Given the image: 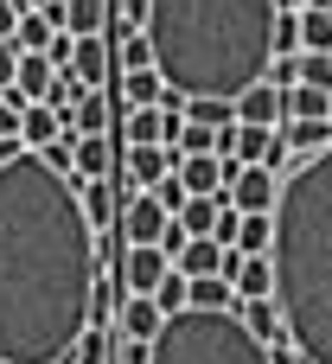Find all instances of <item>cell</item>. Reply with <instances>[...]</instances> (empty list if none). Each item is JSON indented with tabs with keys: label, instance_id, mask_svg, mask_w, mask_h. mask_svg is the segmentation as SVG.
I'll use <instances>...</instances> for the list:
<instances>
[{
	"label": "cell",
	"instance_id": "e0dca14e",
	"mask_svg": "<svg viewBox=\"0 0 332 364\" xmlns=\"http://www.w3.org/2000/svg\"><path fill=\"white\" fill-rule=\"evenodd\" d=\"M58 141H64V115H58L51 102L26 109V147H32V154H51Z\"/></svg>",
	"mask_w": 332,
	"mask_h": 364
},
{
	"label": "cell",
	"instance_id": "5bb4252c",
	"mask_svg": "<svg viewBox=\"0 0 332 364\" xmlns=\"http://www.w3.org/2000/svg\"><path fill=\"white\" fill-rule=\"evenodd\" d=\"M109 38H115V77L160 70V58H154V38H147V32H109Z\"/></svg>",
	"mask_w": 332,
	"mask_h": 364
},
{
	"label": "cell",
	"instance_id": "4316f807",
	"mask_svg": "<svg viewBox=\"0 0 332 364\" xmlns=\"http://www.w3.org/2000/svg\"><path fill=\"white\" fill-rule=\"evenodd\" d=\"M19 58H26V51H19L13 38H0V96H6V90L19 83Z\"/></svg>",
	"mask_w": 332,
	"mask_h": 364
},
{
	"label": "cell",
	"instance_id": "4fadbf2b",
	"mask_svg": "<svg viewBox=\"0 0 332 364\" xmlns=\"http://www.w3.org/2000/svg\"><path fill=\"white\" fill-rule=\"evenodd\" d=\"M282 141H288L294 166L301 160H320V154H332V122H282Z\"/></svg>",
	"mask_w": 332,
	"mask_h": 364
},
{
	"label": "cell",
	"instance_id": "ac0fdd59",
	"mask_svg": "<svg viewBox=\"0 0 332 364\" xmlns=\"http://www.w3.org/2000/svg\"><path fill=\"white\" fill-rule=\"evenodd\" d=\"M186 122H192V128H211V134H224V128H237V102L192 96V102H186Z\"/></svg>",
	"mask_w": 332,
	"mask_h": 364
},
{
	"label": "cell",
	"instance_id": "cb8c5ba5",
	"mask_svg": "<svg viewBox=\"0 0 332 364\" xmlns=\"http://www.w3.org/2000/svg\"><path fill=\"white\" fill-rule=\"evenodd\" d=\"M154 301H160V314L173 320V314H186V307H192V282H186V275L173 269V275L160 282V294H154Z\"/></svg>",
	"mask_w": 332,
	"mask_h": 364
},
{
	"label": "cell",
	"instance_id": "7c38bea8",
	"mask_svg": "<svg viewBox=\"0 0 332 364\" xmlns=\"http://www.w3.org/2000/svg\"><path fill=\"white\" fill-rule=\"evenodd\" d=\"M115 333H122V339H141V346H154V339L166 333V314H160V301H154V294H134V301L122 307Z\"/></svg>",
	"mask_w": 332,
	"mask_h": 364
},
{
	"label": "cell",
	"instance_id": "9c48e42d",
	"mask_svg": "<svg viewBox=\"0 0 332 364\" xmlns=\"http://www.w3.org/2000/svg\"><path fill=\"white\" fill-rule=\"evenodd\" d=\"M237 122H243V128H282V122H288V90H275V83L262 77V83L237 102Z\"/></svg>",
	"mask_w": 332,
	"mask_h": 364
},
{
	"label": "cell",
	"instance_id": "9a60e30c",
	"mask_svg": "<svg viewBox=\"0 0 332 364\" xmlns=\"http://www.w3.org/2000/svg\"><path fill=\"white\" fill-rule=\"evenodd\" d=\"M237 314H243V326H250L269 352H275V346H288V320H282V307H275V301H243Z\"/></svg>",
	"mask_w": 332,
	"mask_h": 364
},
{
	"label": "cell",
	"instance_id": "4dcf8cb0",
	"mask_svg": "<svg viewBox=\"0 0 332 364\" xmlns=\"http://www.w3.org/2000/svg\"><path fill=\"white\" fill-rule=\"evenodd\" d=\"M19 154H26V141H0V166H13Z\"/></svg>",
	"mask_w": 332,
	"mask_h": 364
},
{
	"label": "cell",
	"instance_id": "5b68a950",
	"mask_svg": "<svg viewBox=\"0 0 332 364\" xmlns=\"http://www.w3.org/2000/svg\"><path fill=\"white\" fill-rule=\"evenodd\" d=\"M166 230H173V211H166L154 192H141V198L122 205V237H128V250H147V243H160Z\"/></svg>",
	"mask_w": 332,
	"mask_h": 364
},
{
	"label": "cell",
	"instance_id": "83f0119b",
	"mask_svg": "<svg viewBox=\"0 0 332 364\" xmlns=\"http://www.w3.org/2000/svg\"><path fill=\"white\" fill-rule=\"evenodd\" d=\"M19 26H26V6L19 0H0V38H19Z\"/></svg>",
	"mask_w": 332,
	"mask_h": 364
},
{
	"label": "cell",
	"instance_id": "7a4b0ae2",
	"mask_svg": "<svg viewBox=\"0 0 332 364\" xmlns=\"http://www.w3.org/2000/svg\"><path fill=\"white\" fill-rule=\"evenodd\" d=\"M275 0H154L160 77L186 96L243 102L275 64Z\"/></svg>",
	"mask_w": 332,
	"mask_h": 364
},
{
	"label": "cell",
	"instance_id": "3957f363",
	"mask_svg": "<svg viewBox=\"0 0 332 364\" xmlns=\"http://www.w3.org/2000/svg\"><path fill=\"white\" fill-rule=\"evenodd\" d=\"M275 307L307 364H332V154L282 173Z\"/></svg>",
	"mask_w": 332,
	"mask_h": 364
},
{
	"label": "cell",
	"instance_id": "d6a6232c",
	"mask_svg": "<svg viewBox=\"0 0 332 364\" xmlns=\"http://www.w3.org/2000/svg\"><path fill=\"white\" fill-rule=\"evenodd\" d=\"M19 6H26V13H45V6H51V0H19Z\"/></svg>",
	"mask_w": 332,
	"mask_h": 364
},
{
	"label": "cell",
	"instance_id": "1f68e13d",
	"mask_svg": "<svg viewBox=\"0 0 332 364\" xmlns=\"http://www.w3.org/2000/svg\"><path fill=\"white\" fill-rule=\"evenodd\" d=\"M275 6H282V13H301V6H307V0H275Z\"/></svg>",
	"mask_w": 332,
	"mask_h": 364
},
{
	"label": "cell",
	"instance_id": "d6986e66",
	"mask_svg": "<svg viewBox=\"0 0 332 364\" xmlns=\"http://www.w3.org/2000/svg\"><path fill=\"white\" fill-rule=\"evenodd\" d=\"M237 256H243V262L275 256V218H243V230H237Z\"/></svg>",
	"mask_w": 332,
	"mask_h": 364
},
{
	"label": "cell",
	"instance_id": "44dd1931",
	"mask_svg": "<svg viewBox=\"0 0 332 364\" xmlns=\"http://www.w3.org/2000/svg\"><path fill=\"white\" fill-rule=\"evenodd\" d=\"M326 109H332V90H307V83L288 90V122H326Z\"/></svg>",
	"mask_w": 332,
	"mask_h": 364
},
{
	"label": "cell",
	"instance_id": "836d02e7",
	"mask_svg": "<svg viewBox=\"0 0 332 364\" xmlns=\"http://www.w3.org/2000/svg\"><path fill=\"white\" fill-rule=\"evenodd\" d=\"M326 122H332V109H326Z\"/></svg>",
	"mask_w": 332,
	"mask_h": 364
},
{
	"label": "cell",
	"instance_id": "484cf974",
	"mask_svg": "<svg viewBox=\"0 0 332 364\" xmlns=\"http://www.w3.org/2000/svg\"><path fill=\"white\" fill-rule=\"evenodd\" d=\"M301 83H307V90H332V58L301 51Z\"/></svg>",
	"mask_w": 332,
	"mask_h": 364
},
{
	"label": "cell",
	"instance_id": "ba28073f",
	"mask_svg": "<svg viewBox=\"0 0 332 364\" xmlns=\"http://www.w3.org/2000/svg\"><path fill=\"white\" fill-rule=\"evenodd\" d=\"M173 275V256L160 250V243H147V250H128L122 256V282H128V294H160V282Z\"/></svg>",
	"mask_w": 332,
	"mask_h": 364
},
{
	"label": "cell",
	"instance_id": "d4e9b609",
	"mask_svg": "<svg viewBox=\"0 0 332 364\" xmlns=\"http://www.w3.org/2000/svg\"><path fill=\"white\" fill-rule=\"evenodd\" d=\"M307 38H301V13H282L275 19V58H301Z\"/></svg>",
	"mask_w": 332,
	"mask_h": 364
},
{
	"label": "cell",
	"instance_id": "ffe728a7",
	"mask_svg": "<svg viewBox=\"0 0 332 364\" xmlns=\"http://www.w3.org/2000/svg\"><path fill=\"white\" fill-rule=\"evenodd\" d=\"M115 346H122V333H109V326H90V333L77 339L70 364H115Z\"/></svg>",
	"mask_w": 332,
	"mask_h": 364
},
{
	"label": "cell",
	"instance_id": "603a6c76",
	"mask_svg": "<svg viewBox=\"0 0 332 364\" xmlns=\"http://www.w3.org/2000/svg\"><path fill=\"white\" fill-rule=\"evenodd\" d=\"M218 211H224V198H192V205L179 211L186 237H211V230H218Z\"/></svg>",
	"mask_w": 332,
	"mask_h": 364
},
{
	"label": "cell",
	"instance_id": "8fae6325",
	"mask_svg": "<svg viewBox=\"0 0 332 364\" xmlns=\"http://www.w3.org/2000/svg\"><path fill=\"white\" fill-rule=\"evenodd\" d=\"M173 269H179L186 282H218V275L230 269V250H224V243H211V237H192V243H186V256H179Z\"/></svg>",
	"mask_w": 332,
	"mask_h": 364
},
{
	"label": "cell",
	"instance_id": "52a82bcc",
	"mask_svg": "<svg viewBox=\"0 0 332 364\" xmlns=\"http://www.w3.org/2000/svg\"><path fill=\"white\" fill-rule=\"evenodd\" d=\"M70 77L83 83V90H109L115 83V38H77V64H70Z\"/></svg>",
	"mask_w": 332,
	"mask_h": 364
},
{
	"label": "cell",
	"instance_id": "2e32d148",
	"mask_svg": "<svg viewBox=\"0 0 332 364\" xmlns=\"http://www.w3.org/2000/svg\"><path fill=\"white\" fill-rule=\"evenodd\" d=\"M115 96H122L128 109H160V96H166V77H160V70H134V77H115Z\"/></svg>",
	"mask_w": 332,
	"mask_h": 364
},
{
	"label": "cell",
	"instance_id": "f546056e",
	"mask_svg": "<svg viewBox=\"0 0 332 364\" xmlns=\"http://www.w3.org/2000/svg\"><path fill=\"white\" fill-rule=\"evenodd\" d=\"M269 358H275V364H307V358H301V352H294V339H288V346H275Z\"/></svg>",
	"mask_w": 332,
	"mask_h": 364
},
{
	"label": "cell",
	"instance_id": "6da1fadb",
	"mask_svg": "<svg viewBox=\"0 0 332 364\" xmlns=\"http://www.w3.org/2000/svg\"><path fill=\"white\" fill-rule=\"evenodd\" d=\"M102 230L45 154L0 166V364H64L90 333Z\"/></svg>",
	"mask_w": 332,
	"mask_h": 364
},
{
	"label": "cell",
	"instance_id": "f1b7e54d",
	"mask_svg": "<svg viewBox=\"0 0 332 364\" xmlns=\"http://www.w3.org/2000/svg\"><path fill=\"white\" fill-rule=\"evenodd\" d=\"M115 364H154V346H141V339H122V346H115Z\"/></svg>",
	"mask_w": 332,
	"mask_h": 364
},
{
	"label": "cell",
	"instance_id": "30bf717a",
	"mask_svg": "<svg viewBox=\"0 0 332 364\" xmlns=\"http://www.w3.org/2000/svg\"><path fill=\"white\" fill-rule=\"evenodd\" d=\"M224 282H230L243 301H275V256H256V262H243V256L230 250V269H224Z\"/></svg>",
	"mask_w": 332,
	"mask_h": 364
},
{
	"label": "cell",
	"instance_id": "277c9868",
	"mask_svg": "<svg viewBox=\"0 0 332 364\" xmlns=\"http://www.w3.org/2000/svg\"><path fill=\"white\" fill-rule=\"evenodd\" d=\"M154 364H275L269 346L243 326V314H173L154 339Z\"/></svg>",
	"mask_w": 332,
	"mask_h": 364
},
{
	"label": "cell",
	"instance_id": "8992f818",
	"mask_svg": "<svg viewBox=\"0 0 332 364\" xmlns=\"http://www.w3.org/2000/svg\"><path fill=\"white\" fill-rule=\"evenodd\" d=\"M122 173H128L134 192H154V186H166V179L179 173V154H173V147H128V154H122Z\"/></svg>",
	"mask_w": 332,
	"mask_h": 364
},
{
	"label": "cell",
	"instance_id": "7402d4cb",
	"mask_svg": "<svg viewBox=\"0 0 332 364\" xmlns=\"http://www.w3.org/2000/svg\"><path fill=\"white\" fill-rule=\"evenodd\" d=\"M58 32H64L58 19H45V13H26V26H19V38H13V45H19L26 58H38V51H51V38H58Z\"/></svg>",
	"mask_w": 332,
	"mask_h": 364
}]
</instances>
